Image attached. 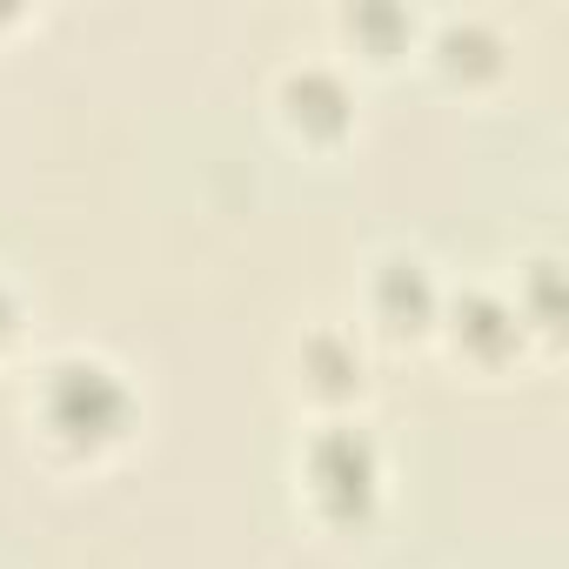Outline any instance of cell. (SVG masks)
<instances>
[{
  "label": "cell",
  "instance_id": "6da1fadb",
  "mask_svg": "<svg viewBox=\"0 0 569 569\" xmlns=\"http://www.w3.org/2000/svg\"><path fill=\"white\" fill-rule=\"evenodd\" d=\"M48 422L68 442H108L128 429V389L101 362H61L48 382Z\"/></svg>",
  "mask_w": 569,
  "mask_h": 569
},
{
  "label": "cell",
  "instance_id": "7a4b0ae2",
  "mask_svg": "<svg viewBox=\"0 0 569 569\" xmlns=\"http://www.w3.org/2000/svg\"><path fill=\"white\" fill-rule=\"evenodd\" d=\"M309 489L329 516H362L376 502V449L356 429H329L309 449Z\"/></svg>",
  "mask_w": 569,
  "mask_h": 569
},
{
  "label": "cell",
  "instance_id": "3957f363",
  "mask_svg": "<svg viewBox=\"0 0 569 569\" xmlns=\"http://www.w3.org/2000/svg\"><path fill=\"white\" fill-rule=\"evenodd\" d=\"M376 302H382V316H389L396 329H416V322H429V309H436V289H429V274H422L416 261H389V268H382V289H376Z\"/></svg>",
  "mask_w": 569,
  "mask_h": 569
},
{
  "label": "cell",
  "instance_id": "277c9868",
  "mask_svg": "<svg viewBox=\"0 0 569 569\" xmlns=\"http://www.w3.org/2000/svg\"><path fill=\"white\" fill-rule=\"evenodd\" d=\"M456 336H462V342H476L482 356H502V349L516 342V322H509V309H502V302L469 296V302L456 309Z\"/></svg>",
  "mask_w": 569,
  "mask_h": 569
},
{
  "label": "cell",
  "instance_id": "5b68a950",
  "mask_svg": "<svg viewBox=\"0 0 569 569\" xmlns=\"http://www.w3.org/2000/svg\"><path fill=\"white\" fill-rule=\"evenodd\" d=\"M289 101H296V121H316V128H336V121H342V108H349L342 81H336V74H322V68L296 74V81H289Z\"/></svg>",
  "mask_w": 569,
  "mask_h": 569
},
{
  "label": "cell",
  "instance_id": "8992f818",
  "mask_svg": "<svg viewBox=\"0 0 569 569\" xmlns=\"http://www.w3.org/2000/svg\"><path fill=\"white\" fill-rule=\"evenodd\" d=\"M8 322H14V302H8V289H0V336H8Z\"/></svg>",
  "mask_w": 569,
  "mask_h": 569
}]
</instances>
